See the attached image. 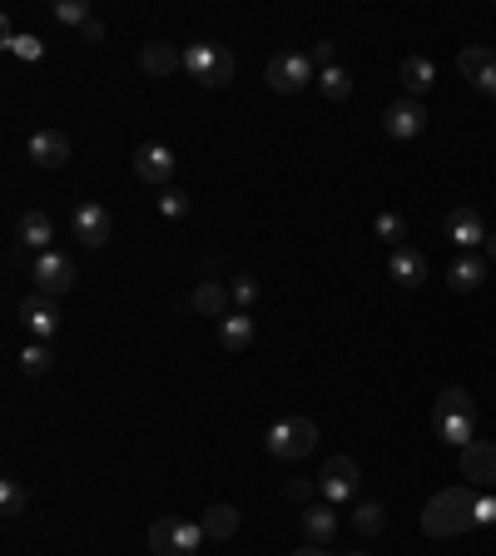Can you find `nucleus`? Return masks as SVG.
<instances>
[{
    "instance_id": "obj_1",
    "label": "nucleus",
    "mask_w": 496,
    "mask_h": 556,
    "mask_svg": "<svg viewBox=\"0 0 496 556\" xmlns=\"http://www.w3.org/2000/svg\"><path fill=\"white\" fill-rule=\"evenodd\" d=\"M472 512H477V497H472L467 487H447V492H437V497L427 502L422 532H427V537H457V532L472 522Z\"/></svg>"
},
{
    "instance_id": "obj_2",
    "label": "nucleus",
    "mask_w": 496,
    "mask_h": 556,
    "mask_svg": "<svg viewBox=\"0 0 496 556\" xmlns=\"http://www.w3.org/2000/svg\"><path fill=\"white\" fill-rule=\"evenodd\" d=\"M263 447L273 462H298L318 447V422L313 417H278L268 432H263Z\"/></svg>"
},
{
    "instance_id": "obj_3",
    "label": "nucleus",
    "mask_w": 496,
    "mask_h": 556,
    "mask_svg": "<svg viewBox=\"0 0 496 556\" xmlns=\"http://www.w3.org/2000/svg\"><path fill=\"white\" fill-rule=\"evenodd\" d=\"M184 70H189V80H199L204 90H224V85L234 80V55L219 50L214 40H194V45L184 50Z\"/></svg>"
},
{
    "instance_id": "obj_4",
    "label": "nucleus",
    "mask_w": 496,
    "mask_h": 556,
    "mask_svg": "<svg viewBox=\"0 0 496 556\" xmlns=\"http://www.w3.org/2000/svg\"><path fill=\"white\" fill-rule=\"evenodd\" d=\"M204 542H209L204 527H199V522H184V517H164V522L149 527V552L154 556H199Z\"/></svg>"
},
{
    "instance_id": "obj_5",
    "label": "nucleus",
    "mask_w": 496,
    "mask_h": 556,
    "mask_svg": "<svg viewBox=\"0 0 496 556\" xmlns=\"http://www.w3.org/2000/svg\"><path fill=\"white\" fill-rule=\"evenodd\" d=\"M308 85H318V65H313V55H303V50H278V55L268 60V90H278V95H298V90H308Z\"/></svg>"
},
{
    "instance_id": "obj_6",
    "label": "nucleus",
    "mask_w": 496,
    "mask_h": 556,
    "mask_svg": "<svg viewBox=\"0 0 496 556\" xmlns=\"http://www.w3.org/2000/svg\"><path fill=\"white\" fill-rule=\"evenodd\" d=\"M358 487H363V472H358V462L353 457H328L323 462V477H318V492H323V502H333V507H343V502H353L358 497Z\"/></svg>"
},
{
    "instance_id": "obj_7",
    "label": "nucleus",
    "mask_w": 496,
    "mask_h": 556,
    "mask_svg": "<svg viewBox=\"0 0 496 556\" xmlns=\"http://www.w3.org/2000/svg\"><path fill=\"white\" fill-rule=\"evenodd\" d=\"M30 283H35V293L60 298V293H70V288H75V264H70L60 249L35 254V264H30Z\"/></svg>"
},
{
    "instance_id": "obj_8",
    "label": "nucleus",
    "mask_w": 496,
    "mask_h": 556,
    "mask_svg": "<svg viewBox=\"0 0 496 556\" xmlns=\"http://www.w3.org/2000/svg\"><path fill=\"white\" fill-rule=\"evenodd\" d=\"M70 234H75L85 249H105V244H110V209L95 204V199H85V204L70 214Z\"/></svg>"
},
{
    "instance_id": "obj_9",
    "label": "nucleus",
    "mask_w": 496,
    "mask_h": 556,
    "mask_svg": "<svg viewBox=\"0 0 496 556\" xmlns=\"http://www.w3.org/2000/svg\"><path fill=\"white\" fill-rule=\"evenodd\" d=\"M382 130H387V139H417L422 130H427V105L422 100H392L387 110H382Z\"/></svg>"
},
{
    "instance_id": "obj_10",
    "label": "nucleus",
    "mask_w": 496,
    "mask_h": 556,
    "mask_svg": "<svg viewBox=\"0 0 496 556\" xmlns=\"http://www.w3.org/2000/svg\"><path fill=\"white\" fill-rule=\"evenodd\" d=\"M174 169H179V159H174V149H169V144L149 139V144H139V149H134V174H139L144 184H169V179H174Z\"/></svg>"
},
{
    "instance_id": "obj_11",
    "label": "nucleus",
    "mask_w": 496,
    "mask_h": 556,
    "mask_svg": "<svg viewBox=\"0 0 496 556\" xmlns=\"http://www.w3.org/2000/svg\"><path fill=\"white\" fill-rule=\"evenodd\" d=\"M20 323H25V333H30L35 343H50V338L60 333V308H55V298L30 293V298L20 303Z\"/></svg>"
},
{
    "instance_id": "obj_12",
    "label": "nucleus",
    "mask_w": 496,
    "mask_h": 556,
    "mask_svg": "<svg viewBox=\"0 0 496 556\" xmlns=\"http://www.w3.org/2000/svg\"><path fill=\"white\" fill-rule=\"evenodd\" d=\"M447 239L457 244V249H482L487 244V219H482V209H472V204H457L452 214H447Z\"/></svg>"
},
{
    "instance_id": "obj_13",
    "label": "nucleus",
    "mask_w": 496,
    "mask_h": 556,
    "mask_svg": "<svg viewBox=\"0 0 496 556\" xmlns=\"http://www.w3.org/2000/svg\"><path fill=\"white\" fill-rule=\"evenodd\" d=\"M462 477H467V487H496V442H472V447H462Z\"/></svg>"
},
{
    "instance_id": "obj_14",
    "label": "nucleus",
    "mask_w": 496,
    "mask_h": 556,
    "mask_svg": "<svg viewBox=\"0 0 496 556\" xmlns=\"http://www.w3.org/2000/svg\"><path fill=\"white\" fill-rule=\"evenodd\" d=\"M25 154H30V164H40V169H60V164L70 159V135H60V130H35V135L25 139Z\"/></svg>"
},
{
    "instance_id": "obj_15",
    "label": "nucleus",
    "mask_w": 496,
    "mask_h": 556,
    "mask_svg": "<svg viewBox=\"0 0 496 556\" xmlns=\"http://www.w3.org/2000/svg\"><path fill=\"white\" fill-rule=\"evenodd\" d=\"M387 278H392L397 288H422V283H427V254H417L412 244L392 249V254H387Z\"/></svg>"
},
{
    "instance_id": "obj_16",
    "label": "nucleus",
    "mask_w": 496,
    "mask_h": 556,
    "mask_svg": "<svg viewBox=\"0 0 496 556\" xmlns=\"http://www.w3.org/2000/svg\"><path fill=\"white\" fill-rule=\"evenodd\" d=\"M298 527H303V537H308L313 547H328V542L338 537V507H333V502H308L303 517H298Z\"/></svg>"
},
{
    "instance_id": "obj_17",
    "label": "nucleus",
    "mask_w": 496,
    "mask_h": 556,
    "mask_svg": "<svg viewBox=\"0 0 496 556\" xmlns=\"http://www.w3.org/2000/svg\"><path fill=\"white\" fill-rule=\"evenodd\" d=\"M20 244L35 249V254H50V244H55V219H50L45 209L20 214Z\"/></svg>"
},
{
    "instance_id": "obj_18",
    "label": "nucleus",
    "mask_w": 496,
    "mask_h": 556,
    "mask_svg": "<svg viewBox=\"0 0 496 556\" xmlns=\"http://www.w3.org/2000/svg\"><path fill=\"white\" fill-rule=\"evenodd\" d=\"M139 65H144L154 80H164V75L184 70V50H174V45H164V40H149V45L139 50Z\"/></svg>"
},
{
    "instance_id": "obj_19",
    "label": "nucleus",
    "mask_w": 496,
    "mask_h": 556,
    "mask_svg": "<svg viewBox=\"0 0 496 556\" xmlns=\"http://www.w3.org/2000/svg\"><path fill=\"white\" fill-rule=\"evenodd\" d=\"M219 343H224L229 353H248V348H253V318L239 313V308L224 313V318H219Z\"/></svg>"
},
{
    "instance_id": "obj_20",
    "label": "nucleus",
    "mask_w": 496,
    "mask_h": 556,
    "mask_svg": "<svg viewBox=\"0 0 496 556\" xmlns=\"http://www.w3.org/2000/svg\"><path fill=\"white\" fill-rule=\"evenodd\" d=\"M189 308H194V313H209V318H224V313H229V283H219V278H204V283L194 288Z\"/></svg>"
},
{
    "instance_id": "obj_21",
    "label": "nucleus",
    "mask_w": 496,
    "mask_h": 556,
    "mask_svg": "<svg viewBox=\"0 0 496 556\" xmlns=\"http://www.w3.org/2000/svg\"><path fill=\"white\" fill-rule=\"evenodd\" d=\"M199 527H204V537H209V542H229V537L239 532V507H229V502H214V507L199 517Z\"/></svg>"
},
{
    "instance_id": "obj_22",
    "label": "nucleus",
    "mask_w": 496,
    "mask_h": 556,
    "mask_svg": "<svg viewBox=\"0 0 496 556\" xmlns=\"http://www.w3.org/2000/svg\"><path fill=\"white\" fill-rule=\"evenodd\" d=\"M397 80H402V90H407V100H417V95H427V90H432V80H437V70H432V60H422V55H412V60H402V70H397Z\"/></svg>"
},
{
    "instance_id": "obj_23",
    "label": "nucleus",
    "mask_w": 496,
    "mask_h": 556,
    "mask_svg": "<svg viewBox=\"0 0 496 556\" xmlns=\"http://www.w3.org/2000/svg\"><path fill=\"white\" fill-rule=\"evenodd\" d=\"M447 283H452L457 293H472V288L487 283V264H482L477 254H467V259H457V264L447 269Z\"/></svg>"
},
{
    "instance_id": "obj_24",
    "label": "nucleus",
    "mask_w": 496,
    "mask_h": 556,
    "mask_svg": "<svg viewBox=\"0 0 496 556\" xmlns=\"http://www.w3.org/2000/svg\"><path fill=\"white\" fill-rule=\"evenodd\" d=\"M432 417H477V403H472V393H467L462 383H452V388H442V393H437Z\"/></svg>"
},
{
    "instance_id": "obj_25",
    "label": "nucleus",
    "mask_w": 496,
    "mask_h": 556,
    "mask_svg": "<svg viewBox=\"0 0 496 556\" xmlns=\"http://www.w3.org/2000/svg\"><path fill=\"white\" fill-rule=\"evenodd\" d=\"M432 432L442 437V442H452V447H472L477 437H472V417H432Z\"/></svg>"
},
{
    "instance_id": "obj_26",
    "label": "nucleus",
    "mask_w": 496,
    "mask_h": 556,
    "mask_svg": "<svg viewBox=\"0 0 496 556\" xmlns=\"http://www.w3.org/2000/svg\"><path fill=\"white\" fill-rule=\"evenodd\" d=\"M487 65H496V50H492V45H467V50L457 55V70H462V80H467V85H472V80H477Z\"/></svg>"
},
{
    "instance_id": "obj_27",
    "label": "nucleus",
    "mask_w": 496,
    "mask_h": 556,
    "mask_svg": "<svg viewBox=\"0 0 496 556\" xmlns=\"http://www.w3.org/2000/svg\"><path fill=\"white\" fill-rule=\"evenodd\" d=\"M318 90H323V100L343 105V100L353 95V75H348L343 65H333V70H323V75H318Z\"/></svg>"
},
{
    "instance_id": "obj_28",
    "label": "nucleus",
    "mask_w": 496,
    "mask_h": 556,
    "mask_svg": "<svg viewBox=\"0 0 496 556\" xmlns=\"http://www.w3.org/2000/svg\"><path fill=\"white\" fill-rule=\"evenodd\" d=\"M372 234H377V239H387L392 249H402V244H407V219H402L397 209H382V214L372 219Z\"/></svg>"
},
{
    "instance_id": "obj_29",
    "label": "nucleus",
    "mask_w": 496,
    "mask_h": 556,
    "mask_svg": "<svg viewBox=\"0 0 496 556\" xmlns=\"http://www.w3.org/2000/svg\"><path fill=\"white\" fill-rule=\"evenodd\" d=\"M348 522H353V527H358L363 537H377V532L387 527V507H382V502H358Z\"/></svg>"
},
{
    "instance_id": "obj_30",
    "label": "nucleus",
    "mask_w": 496,
    "mask_h": 556,
    "mask_svg": "<svg viewBox=\"0 0 496 556\" xmlns=\"http://www.w3.org/2000/svg\"><path fill=\"white\" fill-rule=\"evenodd\" d=\"M55 20H60V25H75V30H85L95 15H90V0H55Z\"/></svg>"
},
{
    "instance_id": "obj_31",
    "label": "nucleus",
    "mask_w": 496,
    "mask_h": 556,
    "mask_svg": "<svg viewBox=\"0 0 496 556\" xmlns=\"http://www.w3.org/2000/svg\"><path fill=\"white\" fill-rule=\"evenodd\" d=\"M0 45H5V55H15V60H25V65H35V60L45 55L40 35H10V40H0Z\"/></svg>"
},
{
    "instance_id": "obj_32",
    "label": "nucleus",
    "mask_w": 496,
    "mask_h": 556,
    "mask_svg": "<svg viewBox=\"0 0 496 556\" xmlns=\"http://www.w3.org/2000/svg\"><path fill=\"white\" fill-rule=\"evenodd\" d=\"M50 363H55V353H50L45 343H35V338H30V343H25V353H20V368H25L30 378H40V373H50Z\"/></svg>"
},
{
    "instance_id": "obj_33",
    "label": "nucleus",
    "mask_w": 496,
    "mask_h": 556,
    "mask_svg": "<svg viewBox=\"0 0 496 556\" xmlns=\"http://www.w3.org/2000/svg\"><path fill=\"white\" fill-rule=\"evenodd\" d=\"M229 298L239 303V313H248V308L258 303V278H253V274H234V278H229Z\"/></svg>"
},
{
    "instance_id": "obj_34",
    "label": "nucleus",
    "mask_w": 496,
    "mask_h": 556,
    "mask_svg": "<svg viewBox=\"0 0 496 556\" xmlns=\"http://www.w3.org/2000/svg\"><path fill=\"white\" fill-rule=\"evenodd\" d=\"M0 512L5 517H20L25 512V487L15 477H0Z\"/></svg>"
},
{
    "instance_id": "obj_35",
    "label": "nucleus",
    "mask_w": 496,
    "mask_h": 556,
    "mask_svg": "<svg viewBox=\"0 0 496 556\" xmlns=\"http://www.w3.org/2000/svg\"><path fill=\"white\" fill-rule=\"evenodd\" d=\"M159 214H164V219H184V214H189V194H184V189H164V194H159Z\"/></svg>"
},
{
    "instance_id": "obj_36",
    "label": "nucleus",
    "mask_w": 496,
    "mask_h": 556,
    "mask_svg": "<svg viewBox=\"0 0 496 556\" xmlns=\"http://www.w3.org/2000/svg\"><path fill=\"white\" fill-rule=\"evenodd\" d=\"M313 65H318V75L333 70V65H338V45H333V40H318V45H313Z\"/></svg>"
},
{
    "instance_id": "obj_37",
    "label": "nucleus",
    "mask_w": 496,
    "mask_h": 556,
    "mask_svg": "<svg viewBox=\"0 0 496 556\" xmlns=\"http://www.w3.org/2000/svg\"><path fill=\"white\" fill-rule=\"evenodd\" d=\"M472 522L492 527V522H496V492H487V497H477V512H472Z\"/></svg>"
},
{
    "instance_id": "obj_38",
    "label": "nucleus",
    "mask_w": 496,
    "mask_h": 556,
    "mask_svg": "<svg viewBox=\"0 0 496 556\" xmlns=\"http://www.w3.org/2000/svg\"><path fill=\"white\" fill-rule=\"evenodd\" d=\"M472 90H477V95H487V100H496V65H487V70L472 80Z\"/></svg>"
},
{
    "instance_id": "obj_39",
    "label": "nucleus",
    "mask_w": 496,
    "mask_h": 556,
    "mask_svg": "<svg viewBox=\"0 0 496 556\" xmlns=\"http://www.w3.org/2000/svg\"><path fill=\"white\" fill-rule=\"evenodd\" d=\"M283 497H288V502H308V497H313V482H288Z\"/></svg>"
},
{
    "instance_id": "obj_40",
    "label": "nucleus",
    "mask_w": 496,
    "mask_h": 556,
    "mask_svg": "<svg viewBox=\"0 0 496 556\" xmlns=\"http://www.w3.org/2000/svg\"><path fill=\"white\" fill-rule=\"evenodd\" d=\"M80 35H85V40H90V45H100V40H105V25H100V20H90V25H85V30H80Z\"/></svg>"
},
{
    "instance_id": "obj_41",
    "label": "nucleus",
    "mask_w": 496,
    "mask_h": 556,
    "mask_svg": "<svg viewBox=\"0 0 496 556\" xmlns=\"http://www.w3.org/2000/svg\"><path fill=\"white\" fill-rule=\"evenodd\" d=\"M293 556H333V552H328V547H298Z\"/></svg>"
},
{
    "instance_id": "obj_42",
    "label": "nucleus",
    "mask_w": 496,
    "mask_h": 556,
    "mask_svg": "<svg viewBox=\"0 0 496 556\" xmlns=\"http://www.w3.org/2000/svg\"><path fill=\"white\" fill-rule=\"evenodd\" d=\"M487 254H492V264H496V234H487V244H482Z\"/></svg>"
},
{
    "instance_id": "obj_43",
    "label": "nucleus",
    "mask_w": 496,
    "mask_h": 556,
    "mask_svg": "<svg viewBox=\"0 0 496 556\" xmlns=\"http://www.w3.org/2000/svg\"><path fill=\"white\" fill-rule=\"evenodd\" d=\"M348 556H368V552H348Z\"/></svg>"
}]
</instances>
